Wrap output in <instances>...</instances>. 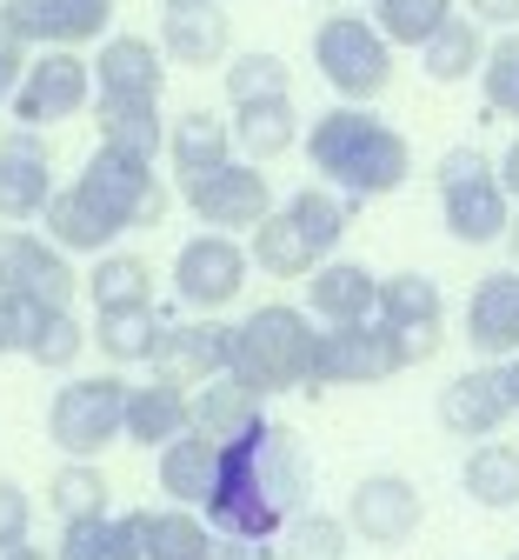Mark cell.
<instances>
[{
  "mask_svg": "<svg viewBox=\"0 0 519 560\" xmlns=\"http://www.w3.org/2000/svg\"><path fill=\"white\" fill-rule=\"evenodd\" d=\"M8 27L40 54V47H73L114 34V0H0Z\"/></svg>",
  "mask_w": 519,
  "mask_h": 560,
  "instance_id": "5bb4252c",
  "label": "cell"
},
{
  "mask_svg": "<svg viewBox=\"0 0 519 560\" xmlns=\"http://www.w3.org/2000/svg\"><path fill=\"white\" fill-rule=\"evenodd\" d=\"M234 148L253 161V167H267V161H280V154H293L300 148V114H293V101H267V107H234Z\"/></svg>",
  "mask_w": 519,
  "mask_h": 560,
  "instance_id": "f546056e",
  "label": "cell"
},
{
  "mask_svg": "<svg viewBox=\"0 0 519 560\" xmlns=\"http://www.w3.org/2000/svg\"><path fill=\"white\" fill-rule=\"evenodd\" d=\"M87 354V327L73 320V307H60L47 327H40V340H34V368H47V374H73V361Z\"/></svg>",
  "mask_w": 519,
  "mask_h": 560,
  "instance_id": "7bdbcfd3",
  "label": "cell"
},
{
  "mask_svg": "<svg viewBox=\"0 0 519 560\" xmlns=\"http://www.w3.org/2000/svg\"><path fill=\"white\" fill-rule=\"evenodd\" d=\"M180 200L193 207V221L213 234H253L273 214V180L253 161H227L200 180H180Z\"/></svg>",
  "mask_w": 519,
  "mask_h": 560,
  "instance_id": "30bf717a",
  "label": "cell"
},
{
  "mask_svg": "<svg viewBox=\"0 0 519 560\" xmlns=\"http://www.w3.org/2000/svg\"><path fill=\"white\" fill-rule=\"evenodd\" d=\"M260 273H273V280H307L314 267H320V254L307 247V234L286 221V207H273V214L253 228V254H247Z\"/></svg>",
  "mask_w": 519,
  "mask_h": 560,
  "instance_id": "836d02e7",
  "label": "cell"
},
{
  "mask_svg": "<svg viewBox=\"0 0 519 560\" xmlns=\"http://www.w3.org/2000/svg\"><path fill=\"white\" fill-rule=\"evenodd\" d=\"M366 547H406L426 521V501L406 474H366L353 494H346V514H340Z\"/></svg>",
  "mask_w": 519,
  "mask_h": 560,
  "instance_id": "4fadbf2b",
  "label": "cell"
},
{
  "mask_svg": "<svg viewBox=\"0 0 519 560\" xmlns=\"http://www.w3.org/2000/svg\"><path fill=\"white\" fill-rule=\"evenodd\" d=\"M161 54L174 67H220L234 54V21L220 8H161Z\"/></svg>",
  "mask_w": 519,
  "mask_h": 560,
  "instance_id": "603a6c76",
  "label": "cell"
},
{
  "mask_svg": "<svg viewBox=\"0 0 519 560\" xmlns=\"http://www.w3.org/2000/svg\"><path fill=\"white\" fill-rule=\"evenodd\" d=\"M374 301H380V273L366 260H320L307 273V314L327 320V327H353V320H374Z\"/></svg>",
  "mask_w": 519,
  "mask_h": 560,
  "instance_id": "44dd1931",
  "label": "cell"
},
{
  "mask_svg": "<svg viewBox=\"0 0 519 560\" xmlns=\"http://www.w3.org/2000/svg\"><path fill=\"white\" fill-rule=\"evenodd\" d=\"M0 294H34V301L67 307L73 294H81V273H73V260L47 234L0 228Z\"/></svg>",
  "mask_w": 519,
  "mask_h": 560,
  "instance_id": "9a60e30c",
  "label": "cell"
},
{
  "mask_svg": "<svg viewBox=\"0 0 519 560\" xmlns=\"http://www.w3.org/2000/svg\"><path fill=\"white\" fill-rule=\"evenodd\" d=\"M227 354H234V327H220L213 314H200V320H180V327H161V340H154V381H174V387H200V381H213V374H227Z\"/></svg>",
  "mask_w": 519,
  "mask_h": 560,
  "instance_id": "e0dca14e",
  "label": "cell"
},
{
  "mask_svg": "<svg viewBox=\"0 0 519 560\" xmlns=\"http://www.w3.org/2000/svg\"><path fill=\"white\" fill-rule=\"evenodd\" d=\"M220 534L207 527V514L193 508H161L146 514V560H213Z\"/></svg>",
  "mask_w": 519,
  "mask_h": 560,
  "instance_id": "d590c367",
  "label": "cell"
},
{
  "mask_svg": "<svg viewBox=\"0 0 519 560\" xmlns=\"http://www.w3.org/2000/svg\"><path fill=\"white\" fill-rule=\"evenodd\" d=\"M213 480H220V447L200 441L193 428L161 447V494H167L174 508H193V514H200V508L213 501Z\"/></svg>",
  "mask_w": 519,
  "mask_h": 560,
  "instance_id": "4316f807",
  "label": "cell"
},
{
  "mask_svg": "<svg viewBox=\"0 0 519 560\" xmlns=\"http://www.w3.org/2000/svg\"><path fill=\"white\" fill-rule=\"evenodd\" d=\"M27 527H34V501H27V487H21V480H0V553L21 547V540H27Z\"/></svg>",
  "mask_w": 519,
  "mask_h": 560,
  "instance_id": "f6af8a7d",
  "label": "cell"
},
{
  "mask_svg": "<svg viewBox=\"0 0 519 560\" xmlns=\"http://www.w3.org/2000/svg\"><path fill=\"white\" fill-rule=\"evenodd\" d=\"M374 320L387 334H400L406 347V368L433 361L439 340H447V294H439L433 273H380V301H374Z\"/></svg>",
  "mask_w": 519,
  "mask_h": 560,
  "instance_id": "8fae6325",
  "label": "cell"
},
{
  "mask_svg": "<svg viewBox=\"0 0 519 560\" xmlns=\"http://www.w3.org/2000/svg\"><path fill=\"white\" fill-rule=\"evenodd\" d=\"M27 54H34V47L8 27V14H0V107L14 101V88H21V74H27Z\"/></svg>",
  "mask_w": 519,
  "mask_h": 560,
  "instance_id": "bcb514c9",
  "label": "cell"
},
{
  "mask_svg": "<svg viewBox=\"0 0 519 560\" xmlns=\"http://www.w3.org/2000/svg\"><path fill=\"white\" fill-rule=\"evenodd\" d=\"M460 14V0H374V8H366V21H374L380 34H387V47L400 54V47H426L439 27H447Z\"/></svg>",
  "mask_w": 519,
  "mask_h": 560,
  "instance_id": "d6a6232c",
  "label": "cell"
},
{
  "mask_svg": "<svg viewBox=\"0 0 519 560\" xmlns=\"http://www.w3.org/2000/svg\"><path fill=\"white\" fill-rule=\"evenodd\" d=\"M506 254H512V267H519V214H512V228H506Z\"/></svg>",
  "mask_w": 519,
  "mask_h": 560,
  "instance_id": "f5cc1de1",
  "label": "cell"
},
{
  "mask_svg": "<svg viewBox=\"0 0 519 560\" xmlns=\"http://www.w3.org/2000/svg\"><path fill=\"white\" fill-rule=\"evenodd\" d=\"M120 420H127L120 374H67V387H54V407H47V441L67 460H94L101 447L120 441Z\"/></svg>",
  "mask_w": 519,
  "mask_h": 560,
  "instance_id": "52a82bcc",
  "label": "cell"
},
{
  "mask_svg": "<svg viewBox=\"0 0 519 560\" xmlns=\"http://www.w3.org/2000/svg\"><path fill=\"white\" fill-rule=\"evenodd\" d=\"M167 54L146 34H107L94 47V101H161Z\"/></svg>",
  "mask_w": 519,
  "mask_h": 560,
  "instance_id": "ac0fdd59",
  "label": "cell"
},
{
  "mask_svg": "<svg viewBox=\"0 0 519 560\" xmlns=\"http://www.w3.org/2000/svg\"><path fill=\"white\" fill-rule=\"evenodd\" d=\"M94 294V314H120V307H154V267L140 254H94V273L81 280Z\"/></svg>",
  "mask_w": 519,
  "mask_h": 560,
  "instance_id": "4dcf8cb0",
  "label": "cell"
},
{
  "mask_svg": "<svg viewBox=\"0 0 519 560\" xmlns=\"http://www.w3.org/2000/svg\"><path fill=\"white\" fill-rule=\"evenodd\" d=\"M512 420V400L499 387V368H467L439 387V428L453 441H493Z\"/></svg>",
  "mask_w": 519,
  "mask_h": 560,
  "instance_id": "d6986e66",
  "label": "cell"
},
{
  "mask_svg": "<svg viewBox=\"0 0 519 560\" xmlns=\"http://www.w3.org/2000/svg\"><path fill=\"white\" fill-rule=\"evenodd\" d=\"M87 101H94V60L73 47H40V54H27V74L8 107H14V127L47 133L73 114H87Z\"/></svg>",
  "mask_w": 519,
  "mask_h": 560,
  "instance_id": "ba28073f",
  "label": "cell"
},
{
  "mask_svg": "<svg viewBox=\"0 0 519 560\" xmlns=\"http://www.w3.org/2000/svg\"><path fill=\"white\" fill-rule=\"evenodd\" d=\"M227 101L234 107H267V101H293V67L267 47L227 54Z\"/></svg>",
  "mask_w": 519,
  "mask_h": 560,
  "instance_id": "8d00e7d4",
  "label": "cell"
},
{
  "mask_svg": "<svg viewBox=\"0 0 519 560\" xmlns=\"http://www.w3.org/2000/svg\"><path fill=\"white\" fill-rule=\"evenodd\" d=\"M460 487H467V501H480L493 514L519 508V447L499 441V434L493 441H473L467 460H460Z\"/></svg>",
  "mask_w": 519,
  "mask_h": 560,
  "instance_id": "83f0119b",
  "label": "cell"
},
{
  "mask_svg": "<svg viewBox=\"0 0 519 560\" xmlns=\"http://www.w3.org/2000/svg\"><path fill=\"white\" fill-rule=\"evenodd\" d=\"M506 560H519V547H512V553H506Z\"/></svg>",
  "mask_w": 519,
  "mask_h": 560,
  "instance_id": "11a10c76",
  "label": "cell"
},
{
  "mask_svg": "<svg viewBox=\"0 0 519 560\" xmlns=\"http://www.w3.org/2000/svg\"><path fill=\"white\" fill-rule=\"evenodd\" d=\"M247 247L234 241V234H193V241H180V254H174V294L193 307V314H220V307H234L240 301V288H247Z\"/></svg>",
  "mask_w": 519,
  "mask_h": 560,
  "instance_id": "7c38bea8",
  "label": "cell"
},
{
  "mask_svg": "<svg viewBox=\"0 0 519 560\" xmlns=\"http://www.w3.org/2000/svg\"><path fill=\"white\" fill-rule=\"evenodd\" d=\"M193 428V413H187V387L174 381H146V387H127V420H120V441L133 447H167Z\"/></svg>",
  "mask_w": 519,
  "mask_h": 560,
  "instance_id": "cb8c5ba5",
  "label": "cell"
},
{
  "mask_svg": "<svg viewBox=\"0 0 519 560\" xmlns=\"http://www.w3.org/2000/svg\"><path fill=\"white\" fill-rule=\"evenodd\" d=\"M94 340H101V354H107L114 368H146V361H154V340H161V314H154V307L101 314Z\"/></svg>",
  "mask_w": 519,
  "mask_h": 560,
  "instance_id": "74e56055",
  "label": "cell"
},
{
  "mask_svg": "<svg viewBox=\"0 0 519 560\" xmlns=\"http://www.w3.org/2000/svg\"><path fill=\"white\" fill-rule=\"evenodd\" d=\"M314 320L286 301H267L253 307L240 327H234V354H227V374L247 381L253 394H314Z\"/></svg>",
  "mask_w": 519,
  "mask_h": 560,
  "instance_id": "3957f363",
  "label": "cell"
},
{
  "mask_svg": "<svg viewBox=\"0 0 519 560\" xmlns=\"http://www.w3.org/2000/svg\"><path fill=\"white\" fill-rule=\"evenodd\" d=\"M406 374V347L400 334H387L380 320H353V327H327L314 340V394L320 387H380Z\"/></svg>",
  "mask_w": 519,
  "mask_h": 560,
  "instance_id": "9c48e42d",
  "label": "cell"
},
{
  "mask_svg": "<svg viewBox=\"0 0 519 560\" xmlns=\"http://www.w3.org/2000/svg\"><path fill=\"white\" fill-rule=\"evenodd\" d=\"M40 234H47L67 260H73V254H114V247H120V241L87 214V200L73 194V187H54V200L40 207Z\"/></svg>",
  "mask_w": 519,
  "mask_h": 560,
  "instance_id": "1f68e13d",
  "label": "cell"
},
{
  "mask_svg": "<svg viewBox=\"0 0 519 560\" xmlns=\"http://www.w3.org/2000/svg\"><path fill=\"white\" fill-rule=\"evenodd\" d=\"M314 494V460L300 447L293 428H260L234 447H220V480H213V501L200 508L213 534H234V540H280L293 514H307Z\"/></svg>",
  "mask_w": 519,
  "mask_h": 560,
  "instance_id": "6da1fadb",
  "label": "cell"
},
{
  "mask_svg": "<svg viewBox=\"0 0 519 560\" xmlns=\"http://www.w3.org/2000/svg\"><path fill=\"white\" fill-rule=\"evenodd\" d=\"M286 221L307 234V247H314L320 260H333V247H340L346 228H353V200L333 194V187H300V194L286 200Z\"/></svg>",
  "mask_w": 519,
  "mask_h": 560,
  "instance_id": "e575fe53",
  "label": "cell"
},
{
  "mask_svg": "<svg viewBox=\"0 0 519 560\" xmlns=\"http://www.w3.org/2000/svg\"><path fill=\"white\" fill-rule=\"evenodd\" d=\"M346 547H353V527H346L340 514L307 508V514H293V521H286V547H280V560H346Z\"/></svg>",
  "mask_w": 519,
  "mask_h": 560,
  "instance_id": "f35d334b",
  "label": "cell"
},
{
  "mask_svg": "<svg viewBox=\"0 0 519 560\" xmlns=\"http://www.w3.org/2000/svg\"><path fill=\"white\" fill-rule=\"evenodd\" d=\"M73 194L87 200V214L120 241L133 228H161L167 221V180L154 174V161H127L114 148H94L87 167L73 174Z\"/></svg>",
  "mask_w": 519,
  "mask_h": 560,
  "instance_id": "277c9868",
  "label": "cell"
},
{
  "mask_svg": "<svg viewBox=\"0 0 519 560\" xmlns=\"http://www.w3.org/2000/svg\"><path fill=\"white\" fill-rule=\"evenodd\" d=\"M267 394H253L247 381H234V374H213V381H200L193 394H187V413H193V434L200 441H213V447H234V441H247L260 420H267V407H260Z\"/></svg>",
  "mask_w": 519,
  "mask_h": 560,
  "instance_id": "ffe728a7",
  "label": "cell"
},
{
  "mask_svg": "<svg viewBox=\"0 0 519 560\" xmlns=\"http://www.w3.org/2000/svg\"><path fill=\"white\" fill-rule=\"evenodd\" d=\"M161 8H227V0H161Z\"/></svg>",
  "mask_w": 519,
  "mask_h": 560,
  "instance_id": "db71d44e",
  "label": "cell"
},
{
  "mask_svg": "<svg viewBox=\"0 0 519 560\" xmlns=\"http://www.w3.org/2000/svg\"><path fill=\"white\" fill-rule=\"evenodd\" d=\"M320 8H327V0H320Z\"/></svg>",
  "mask_w": 519,
  "mask_h": 560,
  "instance_id": "9f6ffc18",
  "label": "cell"
},
{
  "mask_svg": "<svg viewBox=\"0 0 519 560\" xmlns=\"http://www.w3.org/2000/svg\"><path fill=\"white\" fill-rule=\"evenodd\" d=\"M54 560H114V514L60 521V547H54Z\"/></svg>",
  "mask_w": 519,
  "mask_h": 560,
  "instance_id": "ee69618b",
  "label": "cell"
},
{
  "mask_svg": "<svg viewBox=\"0 0 519 560\" xmlns=\"http://www.w3.org/2000/svg\"><path fill=\"white\" fill-rule=\"evenodd\" d=\"M60 307L54 301H34V294H0V354H34L40 327L54 320Z\"/></svg>",
  "mask_w": 519,
  "mask_h": 560,
  "instance_id": "b9f144b4",
  "label": "cell"
},
{
  "mask_svg": "<svg viewBox=\"0 0 519 560\" xmlns=\"http://www.w3.org/2000/svg\"><path fill=\"white\" fill-rule=\"evenodd\" d=\"M0 560H54V553H40V547H27V540H21V547H8Z\"/></svg>",
  "mask_w": 519,
  "mask_h": 560,
  "instance_id": "816d5d0a",
  "label": "cell"
},
{
  "mask_svg": "<svg viewBox=\"0 0 519 560\" xmlns=\"http://www.w3.org/2000/svg\"><path fill=\"white\" fill-rule=\"evenodd\" d=\"M480 94L493 114L519 120V34H499L486 40V60H480Z\"/></svg>",
  "mask_w": 519,
  "mask_h": 560,
  "instance_id": "60d3db41",
  "label": "cell"
},
{
  "mask_svg": "<svg viewBox=\"0 0 519 560\" xmlns=\"http://www.w3.org/2000/svg\"><path fill=\"white\" fill-rule=\"evenodd\" d=\"M467 340H473V354H486V361L519 354V267H499V273H486L473 288Z\"/></svg>",
  "mask_w": 519,
  "mask_h": 560,
  "instance_id": "7402d4cb",
  "label": "cell"
},
{
  "mask_svg": "<svg viewBox=\"0 0 519 560\" xmlns=\"http://www.w3.org/2000/svg\"><path fill=\"white\" fill-rule=\"evenodd\" d=\"M307 161H314L320 187L346 194L353 207H366V200L406 187V174H413L406 133H400L393 120H380L374 107H353V101L327 107V114L307 127Z\"/></svg>",
  "mask_w": 519,
  "mask_h": 560,
  "instance_id": "7a4b0ae2",
  "label": "cell"
},
{
  "mask_svg": "<svg viewBox=\"0 0 519 560\" xmlns=\"http://www.w3.org/2000/svg\"><path fill=\"white\" fill-rule=\"evenodd\" d=\"M314 67H320V81L353 107H374L393 88V47L366 14H327L314 27Z\"/></svg>",
  "mask_w": 519,
  "mask_h": 560,
  "instance_id": "8992f818",
  "label": "cell"
},
{
  "mask_svg": "<svg viewBox=\"0 0 519 560\" xmlns=\"http://www.w3.org/2000/svg\"><path fill=\"white\" fill-rule=\"evenodd\" d=\"M94 127H101V148H114L127 161H161L167 154L161 101H94Z\"/></svg>",
  "mask_w": 519,
  "mask_h": 560,
  "instance_id": "484cf974",
  "label": "cell"
},
{
  "mask_svg": "<svg viewBox=\"0 0 519 560\" xmlns=\"http://www.w3.org/2000/svg\"><path fill=\"white\" fill-rule=\"evenodd\" d=\"M480 60H486V27L467 21V14H453L447 27H439V34L420 47V74L439 81V88H460V81L480 74Z\"/></svg>",
  "mask_w": 519,
  "mask_h": 560,
  "instance_id": "f1b7e54d",
  "label": "cell"
},
{
  "mask_svg": "<svg viewBox=\"0 0 519 560\" xmlns=\"http://www.w3.org/2000/svg\"><path fill=\"white\" fill-rule=\"evenodd\" d=\"M47 508L60 521H94V514H107V474L94 460H67L54 474V487H47Z\"/></svg>",
  "mask_w": 519,
  "mask_h": 560,
  "instance_id": "ab89813d",
  "label": "cell"
},
{
  "mask_svg": "<svg viewBox=\"0 0 519 560\" xmlns=\"http://www.w3.org/2000/svg\"><path fill=\"white\" fill-rule=\"evenodd\" d=\"M467 21H480V27H519V0H467Z\"/></svg>",
  "mask_w": 519,
  "mask_h": 560,
  "instance_id": "7dc6e473",
  "label": "cell"
},
{
  "mask_svg": "<svg viewBox=\"0 0 519 560\" xmlns=\"http://www.w3.org/2000/svg\"><path fill=\"white\" fill-rule=\"evenodd\" d=\"M213 560H280L273 540H234V534H220V553Z\"/></svg>",
  "mask_w": 519,
  "mask_h": 560,
  "instance_id": "c3c4849f",
  "label": "cell"
},
{
  "mask_svg": "<svg viewBox=\"0 0 519 560\" xmlns=\"http://www.w3.org/2000/svg\"><path fill=\"white\" fill-rule=\"evenodd\" d=\"M167 161H174L180 180H200V174H213V167H227V161H234V127L220 120V114H207V107L174 114V120H167Z\"/></svg>",
  "mask_w": 519,
  "mask_h": 560,
  "instance_id": "d4e9b609",
  "label": "cell"
},
{
  "mask_svg": "<svg viewBox=\"0 0 519 560\" xmlns=\"http://www.w3.org/2000/svg\"><path fill=\"white\" fill-rule=\"evenodd\" d=\"M499 368V387H506V400H512V413H519V354H506V361H493Z\"/></svg>",
  "mask_w": 519,
  "mask_h": 560,
  "instance_id": "f907efd6",
  "label": "cell"
},
{
  "mask_svg": "<svg viewBox=\"0 0 519 560\" xmlns=\"http://www.w3.org/2000/svg\"><path fill=\"white\" fill-rule=\"evenodd\" d=\"M493 174H499V187H506V200H519V133L506 140V154L493 161Z\"/></svg>",
  "mask_w": 519,
  "mask_h": 560,
  "instance_id": "681fc988",
  "label": "cell"
},
{
  "mask_svg": "<svg viewBox=\"0 0 519 560\" xmlns=\"http://www.w3.org/2000/svg\"><path fill=\"white\" fill-rule=\"evenodd\" d=\"M54 200V154L34 127H8L0 133V221L27 228L40 221V207Z\"/></svg>",
  "mask_w": 519,
  "mask_h": 560,
  "instance_id": "2e32d148",
  "label": "cell"
},
{
  "mask_svg": "<svg viewBox=\"0 0 519 560\" xmlns=\"http://www.w3.org/2000/svg\"><path fill=\"white\" fill-rule=\"evenodd\" d=\"M433 180H439V214H447V234L460 247L506 241L512 200H506V187H499V174H493V161L480 148H447L439 167H433Z\"/></svg>",
  "mask_w": 519,
  "mask_h": 560,
  "instance_id": "5b68a950",
  "label": "cell"
}]
</instances>
